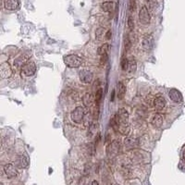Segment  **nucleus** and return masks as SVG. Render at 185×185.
I'll return each instance as SVG.
<instances>
[{"label": "nucleus", "mask_w": 185, "mask_h": 185, "mask_svg": "<svg viewBox=\"0 0 185 185\" xmlns=\"http://www.w3.org/2000/svg\"><path fill=\"white\" fill-rule=\"evenodd\" d=\"M117 115L118 120V131H120L122 134H128L130 131L128 111L125 108H120Z\"/></svg>", "instance_id": "f257e3e1"}, {"label": "nucleus", "mask_w": 185, "mask_h": 185, "mask_svg": "<svg viewBox=\"0 0 185 185\" xmlns=\"http://www.w3.org/2000/svg\"><path fill=\"white\" fill-rule=\"evenodd\" d=\"M65 65L70 69L79 68L82 63V59L77 55H68L63 57Z\"/></svg>", "instance_id": "f03ea898"}, {"label": "nucleus", "mask_w": 185, "mask_h": 185, "mask_svg": "<svg viewBox=\"0 0 185 185\" xmlns=\"http://www.w3.org/2000/svg\"><path fill=\"white\" fill-rule=\"evenodd\" d=\"M85 113H86V112H85V109L82 107H77L71 112L70 118L72 121H74L75 123H82L84 118Z\"/></svg>", "instance_id": "7ed1b4c3"}, {"label": "nucleus", "mask_w": 185, "mask_h": 185, "mask_svg": "<svg viewBox=\"0 0 185 185\" xmlns=\"http://www.w3.org/2000/svg\"><path fill=\"white\" fill-rule=\"evenodd\" d=\"M139 19H140V22L143 25H147L150 23V13L148 9L145 6H143L140 11H139Z\"/></svg>", "instance_id": "20e7f679"}, {"label": "nucleus", "mask_w": 185, "mask_h": 185, "mask_svg": "<svg viewBox=\"0 0 185 185\" xmlns=\"http://www.w3.org/2000/svg\"><path fill=\"white\" fill-rule=\"evenodd\" d=\"M35 71H36V65L32 61H29L22 68V74H23L26 77L32 76L35 73Z\"/></svg>", "instance_id": "39448f33"}, {"label": "nucleus", "mask_w": 185, "mask_h": 185, "mask_svg": "<svg viewBox=\"0 0 185 185\" xmlns=\"http://www.w3.org/2000/svg\"><path fill=\"white\" fill-rule=\"evenodd\" d=\"M154 44H155V40H154L153 35L146 34L143 36V41H142V46L145 51H150L154 47Z\"/></svg>", "instance_id": "423d86ee"}, {"label": "nucleus", "mask_w": 185, "mask_h": 185, "mask_svg": "<svg viewBox=\"0 0 185 185\" xmlns=\"http://www.w3.org/2000/svg\"><path fill=\"white\" fill-rule=\"evenodd\" d=\"M31 57V51H27L23 53L22 56H19L17 59H15L14 61V65L16 66L17 68H22L24 65L27 64L29 61V58Z\"/></svg>", "instance_id": "0eeeda50"}, {"label": "nucleus", "mask_w": 185, "mask_h": 185, "mask_svg": "<svg viewBox=\"0 0 185 185\" xmlns=\"http://www.w3.org/2000/svg\"><path fill=\"white\" fill-rule=\"evenodd\" d=\"M79 77H80V81L83 83H90L92 81V78H94V75H92V71L87 70H82L80 72H79Z\"/></svg>", "instance_id": "6e6552de"}, {"label": "nucleus", "mask_w": 185, "mask_h": 185, "mask_svg": "<svg viewBox=\"0 0 185 185\" xmlns=\"http://www.w3.org/2000/svg\"><path fill=\"white\" fill-rule=\"evenodd\" d=\"M0 75L4 79L10 78L12 75V70L8 62H4L0 66Z\"/></svg>", "instance_id": "1a4fd4ad"}, {"label": "nucleus", "mask_w": 185, "mask_h": 185, "mask_svg": "<svg viewBox=\"0 0 185 185\" xmlns=\"http://www.w3.org/2000/svg\"><path fill=\"white\" fill-rule=\"evenodd\" d=\"M120 144L118 141H114L110 143L108 148V156H115L118 152H120Z\"/></svg>", "instance_id": "9d476101"}, {"label": "nucleus", "mask_w": 185, "mask_h": 185, "mask_svg": "<svg viewBox=\"0 0 185 185\" xmlns=\"http://www.w3.org/2000/svg\"><path fill=\"white\" fill-rule=\"evenodd\" d=\"M4 171H5V174L8 176V178H9V179H11V178H14V177H16L18 175V171H17L14 165H12V164L5 165Z\"/></svg>", "instance_id": "9b49d317"}, {"label": "nucleus", "mask_w": 185, "mask_h": 185, "mask_svg": "<svg viewBox=\"0 0 185 185\" xmlns=\"http://www.w3.org/2000/svg\"><path fill=\"white\" fill-rule=\"evenodd\" d=\"M19 5H21V3L18 0H6V1H4L5 9L11 11L18 10L19 8Z\"/></svg>", "instance_id": "f8f14e48"}, {"label": "nucleus", "mask_w": 185, "mask_h": 185, "mask_svg": "<svg viewBox=\"0 0 185 185\" xmlns=\"http://www.w3.org/2000/svg\"><path fill=\"white\" fill-rule=\"evenodd\" d=\"M169 95L170 99L175 103H180L182 101V95L180 91H178L177 89H171L169 92Z\"/></svg>", "instance_id": "ddd939ff"}, {"label": "nucleus", "mask_w": 185, "mask_h": 185, "mask_svg": "<svg viewBox=\"0 0 185 185\" xmlns=\"http://www.w3.org/2000/svg\"><path fill=\"white\" fill-rule=\"evenodd\" d=\"M166 99H165L163 96L161 95H158L155 98V100H154V107L156 108V109L157 110H161L163 109L165 107H166Z\"/></svg>", "instance_id": "4468645a"}, {"label": "nucleus", "mask_w": 185, "mask_h": 185, "mask_svg": "<svg viewBox=\"0 0 185 185\" xmlns=\"http://www.w3.org/2000/svg\"><path fill=\"white\" fill-rule=\"evenodd\" d=\"M124 144H125V147L130 150V149L136 148L138 145H139V142H138L137 139H135V138L128 137V138H125Z\"/></svg>", "instance_id": "2eb2a0df"}, {"label": "nucleus", "mask_w": 185, "mask_h": 185, "mask_svg": "<svg viewBox=\"0 0 185 185\" xmlns=\"http://www.w3.org/2000/svg\"><path fill=\"white\" fill-rule=\"evenodd\" d=\"M15 165L19 168V169H25L28 167L29 165V160L28 158L25 156H19V157L17 158V160L15 162Z\"/></svg>", "instance_id": "dca6fc26"}, {"label": "nucleus", "mask_w": 185, "mask_h": 185, "mask_svg": "<svg viewBox=\"0 0 185 185\" xmlns=\"http://www.w3.org/2000/svg\"><path fill=\"white\" fill-rule=\"evenodd\" d=\"M95 101V97L94 96V95L91 94V92H87V94H85L82 97V102L86 108H90L91 105L94 104Z\"/></svg>", "instance_id": "f3484780"}, {"label": "nucleus", "mask_w": 185, "mask_h": 185, "mask_svg": "<svg viewBox=\"0 0 185 185\" xmlns=\"http://www.w3.org/2000/svg\"><path fill=\"white\" fill-rule=\"evenodd\" d=\"M151 123L156 128H160L163 124V116L161 114H155L152 118Z\"/></svg>", "instance_id": "a211bd4d"}, {"label": "nucleus", "mask_w": 185, "mask_h": 185, "mask_svg": "<svg viewBox=\"0 0 185 185\" xmlns=\"http://www.w3.org/2000/svg\"><path fill=\"white\" fill-rule=\"evenodd\" d=\"M125 92H126V87H125V85L120 82L117 85V96L118 99H122L125 95Z\"/></svg>", "instance_id": "6ab92c4d"}, {"label": "nucleus", "mask_w": 185, "mask_h": 185, "mask_svg": "<svg viewBox=\"0 0 185 185\" xmlns=\"http://www.w3.org/2000/svg\"><path fill=\"white\" fill-rule=\"evenodd\" d=\"M136 70H137V63H136V61L134 60V59H131V60H129V62H128L127 71L129 72V73L133 74V73H134V72L136 71Z\"/></svg>", "instance_id": "aec40b11"}, {"label": "nucleus", "mask_w": 185, "mask_h": 185, "mask_svg": "<svg viewBox=\"0 0 185 185\" xmlns=\"http://www.w3.org/2000/svg\"><path fill=\"white\" fill-rule=\"evenodd\" d=\"M108 50H109V44L108 43H105V44H102L100 47L98 48V50H97L98 55L100 56V57H102L104 55H108Z\"/></svg>", "instance_id": "412c9836"}, {"label": "nucleus", "mask_w": 185, "mask_h": 185, "mask_svg": "<svg viewBox=\"0 0 185 185\" xmlns=\"http://www.w3.org/2000/svg\"><path fill=\"white\" fill-rule=\"evenodd\" d=\"M101 8L105 12H110L114 8V2H103L101 4Z\"/></svg>", "instance_id": "4be33fe9"}, {"label": "nucleus", "mask_w": 185, "mask_h": 185, "mask_svg": "<svg viewBox=\"0 0 185 185\" xmlns=\"http://www.w3.org/2000/svg\"><path fill=\"white\" fill-rule=\"evenodd\" d=\"M102 95H103V89L102 88H99L96 91L95 95V104L98 105L99 103H100L101 99H102Z\"/></svg>", "instance_id": "5701e85b"}, {"label": "nucleus", "mask_w": 185, "mask_h": 185, "mask_svg": "<svg viewBox=\"0 0 185 185\" xmlns=\"http://www.w3.org/2000/svg\"><path fill=\"white\" fill-rule=\"evenodd\" d=\"M104 34H105V29L100 27V28H98L95 32V37L97 40H101V39L103 38L104 36Z\"/></svg>", "instance_id": "b1692460"}, {"label": "nucleus", "mask_w": 185, "mask_h": 185, "mask_svg": "<svg viewBox=\"0 0 185 185\" xmlns=\"http://www.w3.org/2000/svg\"><path fill=\"white\" fill-rule=\"evenodd\" d=\"M131 43L130 41L129 36L128 35L125 36V38H124V47H125V50L128 51L130 49V47H131Z\"/></svg>", "instance_id": "393cba45"}, {"label": "nucleus", "mask_w": 185, "mask_h": 185, "mask_svg": "<svg viewBox=\"0 0 185 185\" xmlns=\"http://www.w3.org/2000/svg\"><path fill=\"white\" fill-rule=\"evenodd\" d=\"M128 27L130 30H133L134 28V21H133V18L130 16L128 18Z\"/></svg>", "instance_id": "a878e982"}, {"label": "nucleus", "mask_w": 185, "mask_h": 185, "mask_svg": "<svg viewBox=\"0 0 185 185\" xmlns=\"http://www.w3.org/2000/svg\"><path fill=\"white\" fill-rule=\"evenodd\" d=\"M128 62L129 60L126 57H123L121 59V68L123 70H127V67H128Z\"/></svg>", "instance_id": "bb28decb"}, {"label": "nucleus", "mask_w": 185, "mask_h": 185, "mask_svg": "<svg viewBox=\"0 0 185 185\" xmlns=\"http://www.w3.org/2000/svg\"><path fill=\"white\" fill-rule=\"evenodd\" d=\"M135 9H136V2L134 0H131V1H130V10L131 12H133Z\"/></svg>", "instance_id": "cd10ccee"}, {"label": "nucleus", "mask_w": 185, "mask_h": 185, "mask_svg": "<svg viewBox=\"0 0 185 185\" xmlns=\"http://www.w3.org/2000/svg\"><path fill=\"white\" fill-rule=\"evenodd\" d=\"M108 55H104V56H102L101 58H100V64H101V65H105V62L108 61Z\"/></svg>", "instance_id": "c85d7f7f"}, {"label": "nucleus", "mask_w": 185, "mask_h": 185, "mask_svg": "<svg viewBox=\"0 0 185 185\" xmlns=\"http://www.w3.org/2000/svg\"><path fill=\"white\" fill-rule=\"evenodd\" d=\"M111 35H112V32H111L110 30H108L107 32V34H105V39H107V40H109V39L111 38Z\"/></svg>", "instance_id": "c756f323"}, {"label": "nucleus", "mask_w": 185, "mask_h": 185, "mask_svg": "<svg viewBox=\"0 0 185 185\" xmlns=\"http://www.w3.org/2000/svg\"><path fill=\"white\" fill-rule=\"evenodd\" d=\"M182 158H183V160L185 161V146L183 147V150H182Z\"/></svg>", "instance_id": "7c9ffc66"}, {"label": "nucleus", "mask_w": 185, "mask_h": 185, "mask_svg": "<svg viewBox=\"0 0 185 185\" xmlns=\"http://www.w3.org/2000/svg\"><path fill=\"white\" fill-rule=\"evenodd\" d=\"M91 185H99V183H98V182H97L96 181H92V184H91Z\"/></svg>", "instance_id": "2f4dec72"}, {"label": "nucleus", "mask_w": 185, "mask_h": 185, "mask_svg": "<svg viewBox=\"0 0 185 185\" xmlns=\"http://www.w3.org/2000/svg\"><path fill=\"white\" fill-rule=\"evenodd\" d=\"M0 185H4V184H3V183H1V184H0Z\"/></svg>", "instance_id": "473e14b6"}]
</instances>
